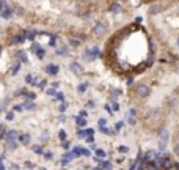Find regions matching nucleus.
<instances>
[{
	"label": "nucleus",
	"mask_w": 179,
	"mask_h": 170,
	"mask_svg": "<svg viewBox=\"0 0 179 170\" xmlns=\"http://www.w3.org/2000/svg\"><path fill=\"white\" fill-rule=\"evenodd\" d=\"M105 29H107V25H105V22H96V25L93 27V33L96 35H102Z\"/></svg>",
	"instance_id": "f257e3e1"
},
{
	"label": "nucleus",
	"mask_w": 179,
	"mask_h": 170,
	"mask_svg": "<svg viewBox=\"0 0 179 170\" xmlns=\"http://www.w3.org/2000/svg\"><path fill=\"white\" fill-rule=\"evenodd\" d=\"M137 93H138L140 98H146V96H149V87H146V85H140L138 88H137Z\"/></svg>",
	"instance_id": "f03ea898"
},
{
	"label": "nucleus",
	"mask_w": 179,
	"mask_h": 170,
	"mask_svg": "<svg viewBox=\"0 0 179 170\" xmlns=\"http://www.w3.org/2000/svg\"><path fill=\"white\" fill-rule=\"evenodd\" d=\"M11 14H13V10L11 8H3V11H2V17H5V19H10L11 17Z\"/></svg>",
	"instance_id": "7ed1b4c3"
},
{
	"label": "nucleus",
	"mask_w": 179,
	"mask_h": 170,
	"mask_svg": "<svg viewBox=\"0 0 179 170\" xmlns=\"http://www.w3.org/2000/svg\"><path fill=\"white\" fill-rule=\"evenodd\" d=\"M46 70H47V72H49V74L55 76V74L58 72V66H55V65H49L47 68H46Z\"/></svg>",
	"instance_id": "20e7f679"
},
{
	"label": "nucleus",
	"mask_w": 179,
	"mask_h": 170,
	"mask_svg": "<svg viewBox=\"0 0 179 170\" xmlns=\"http://www.w3.org/2000/svg\"><path fill=\"white\" fill-rule=\"evenodd\" d=\"M19 140L22 142L24 145H27V143H30V140H31V137L29 136V134H22L21 137H19Z\"/></svg>",
	"instance_id": "39448f33"
},
{
	"label": "nucleus",
	"mask_w": 179,
	"mask_h": 170,
	"mask_svg": "<svg viewBox=\"0 0 179 170\" xmlns=\"http://www.w3.org/2000/svg\"><path fill=\"white\" fill-rule=\"evenodd\" d=\"M71 71L77 74V72H82L83 70H82V66H80V65H77V63H71Z\"/></svg>",
	"instance_id": "423d86ee"
},
{
	"label": "nucleus",
	"mask_w": 179,
	"mask_h": 170,
	"mask_svg": "<svg viewBox=\"0 0 179 170\" xmlns=\"http://www.w3.org/2000/svg\"><path fill=\"white\" fill-rule=\"evenodd\" d=\"M99 165H101V170H110L112 169V165H110V162H107V161H101Z\"/></svg>",
	"instance_id": "0eeeda50"
},
{
	"label": "nucleus",
	"mask_w": 179,
	"mask_h": 170,
	"mask_svg": "<svg viewBox=\"0 0 179 170\" xmlns=\"http://www.w3.org/2000/svg\"><path fill=\"white\" fill-rule=\"evenodd\" d=\"M33 49H35V52H36V55H38V57H44V50L39 47V46H33Z\"/></svg>",
	"instance_id": "6e6552de"
},
{
	"label": "nucleus",
	"mask_w": 179,
	"mask_h": 170,
	"mask_svg": "<svg viewBox=\"0 0 179 170\" xmlns=\"http://www.w3.org/2000/svg\"><path fill=\"white\" fill-rule=\"evenodd\" d=\"M121 5H119V3H113L112 5V13H121Z\"/></svg>",
	"instance_id": "1a4fd4ad"
},
{
	"label": "nucleus",
	"mask_w": 179,
	"mask_h": 170,
	"mask_svg": "<svg viewBox=\"0 0 179 170\" xmlns=\"http://www.w3.org/2000/svg\"><path fill=\"white\" fill-rule=\"evenodd\" d=\"M76 123H77V126H80V128H83L86 125V121L83 120V118H80V117H76Z\"/></svg>",
	"instance_id": "9d476101"
},
{
	"label": "nucleus",
	"mask_w": 179,
	"mask_h": 170,
	"mask_svg": "<svg viewBox=\"0 0 179 170\" xmlns=\"http://www.w3.org/2000/svg\"><path fill=\"white\" fill-rule=\"evenodd\" d=\"M16 136H17V131H8L6 132V139H10V140L16 139Z\"/></svg>",
	"instance_id": "9b49d317"
},
{
	"label": "nucleus",
	"mask_w": 179,
	"mask_h": 170,
	"mask_svg": "<svg viewBox=\"0 0 179 170\" xmlns=\"http://www.w3.org/2000/svg\"><path fill=\"white\" fill-rule=\"evenodd\" d=\"M17 57H19L22 62H29V57H27V55L22 52V50H21V52H17Z\"/></svg>",
	"instance_id": "f8f14e48"
},
{
	"label": "nucleus",
	"mask_w": 179,
	"mask_h": 170,
	"mask_svg": "<svg viewBox=\"0 0 179 170\" xmlns=\"http://www.w3.org/2000/svg\"><path fill=\"white\" fill-rule=\"evenodd\" d=\"M24 41V36L22 35H17L16 38H13V44H17V43H22Z\"/></svg>",
	"instance_id": "ddd939ff"
},
{
	"label": "nucleus",
	"mask_w": 179,
	"mask_h": 170,
	"mask_svg": "<svg viewBox=\"0 0 179 170\" xmlns=\"http://www.w3.org/2000/svg\"><path fill=\"white\" fill-rule=\"evenodd\" d=\"M82 151H83V148H80V146H76V148H74V153H72V154H74V156H80Z\"/></svg>",
	"instance_id": "4468645a"
},
{
	"label": "nucleus",
	"mask_w": 179,
	"mask_h": 170,
	"mask_svg": "<svg viewBox=\"0 0 179 170\" xmlns=\"http://www.w3.org/2000/svg\"><path fill=\"white\" fill-rule=\"evenodd\" d=\"M105 125H107V120H105V118H101L99 120V128L102 129V128H105Z\"/></svg>",
	"instance_id": "2eb2a0df"
},
{
	"label": "nucleus",
	"mask_w": 179,
	"mask_h": 170,
	"mask_svg": "<svg viewBox=\"0 0 179 170\" xmlns=\"http://www.w3.org/2000/svg\"><path fill=\"white\" fill-rule=\"evenodd\" d=\"M33 151H35L36 154H41V153H43V148H41V146H38V145H36V146H33Z\"/></svg>",
	"instance_id": "dca6fc26"
},
{
	"label": "nucleus",
	"mask_w": 179,
	"mask_h": 170,
	"mask_svg": "<svg viewBox=\"0 0 179 170\" xmlns=\"http://www.w3.org/2000/svg\"><path fill=\"white\" fill-rule=\"evenodd\" d=\"M77 90H79L80 93H83V91L86 90V84H82V85H79V88H77Z\"/></svg>",
	"instance_id": "f3484780"
},
{
	"label": "nucleus",
	"mask_w": 179,
	"mask_h": 170,
	"mask_svg": "<svg viewBox=\"0 0 179 170\" xmlns=\"http://www.w3.org/2000/svg\"><path fill=\"white\" fill-rule=\"evenodd\" d=\"M8 146H10L11 150H16V148H17V143H16V142H10V143H8Z\"/></svg>",
	"instance_id": "a211bd4d"
},
{
	"label": "nucleus",
	"mask_w": 179,
	"mask_h": 170,
	"mask_svg": "<svg viewBox=\"0 0 179 170\" xmlns=\"http://www.w3.org/2000/svg\"><path fill=\"white\" fill-rule=\"evenodd\" d=\"M58 136H60V139H61V140H65V139H66V132H65V131H60V132H58Z\"/></svg>",
	"instance_id": "6ab92c4d"
},
{
	"label": "nucleus",
	"mask_w": 179,
	"mask_h": 170,
	"mask_svg": "<svg viewBox=\"0 0 179 170\" xmlns=\"http://www.w3.org/2000/svg\"><path fill=\"white\" fill-rule=\"evenodd\" d=\"M58 54H60V55H66V54H68V50H66V47H61V49L58 50Z\"/></svg>",
	"instance_id": "aec40b11"
},
{
	"label": "nucleus",
	"mask_w": 179,
	"mask_h": 170,
	"mask_svg": "<svg viewBox=\"0 0 179 170\" xmlns=\"http://www.w3.org/2000/svg\"><path fill=\"white\" fill-rule=\"evenodd\" d=\"M96 154H98V156H102V158H104V156H105V151H104V150H96Z\"/></svg>",
	"instance_id": "412c9836"
},
{
	"label": "nucleus",
	"mask_w": 179,
	"mask_h": 170,
	"mask_svg": "<svg viewBox=\"0 0 179 170\" xmlns=\"http://www.w3.org/2000/svg\"><path fill=\"white\" fill-rule=\"evenodd\" d=\"M69 43H71V46H74V47H76V46H79V41H77V39H69Z\"/></svg>",
	"instance_id": "4be33fe9"
},
{
	"label": "nucleus",
	"mask_w": 179,
	"mask_h": 170,
	"mask_svg": "<svg viewBox=\"0 0 179 170\" xmlns=\"http://www.w3.org/2000/svg\"><path fill=\"white\" fill-rule=\"evenodd\" d=\"M91 54H93V57H94V55H98L99 54V49L98 47H93V49H91Z\"/></svg>",
	"instance_id": "5701e85b"
},
{
	"label": "nucleus",
	"mask_w": 179,
	"mask_h": 170,
	"mask_svg": "<svg viewBox=\"0 0 179 170\" xmlns=\"http://www.w3.org/2000/svg\"><path fill=\"white\" fill-rule=\"evenodd\" d=\"M119 151H121V153H127L129 148H127V146H119Z\"/></svg>",
	"instance_id": "b1692460"
},
{
	"label": "nucleus",
	"mask_w": 179,
	"mask_h": 170,
	"mask_svg": "<svg viewBox=\"0 0 179 170\" xmlns=\"http://www.w3.org/2000/svg\"><path fill=\"white\" fill-rule=\"evenodd\" d=\"M27 38H29V39H33V38H35V33H33V32H29V33H27Z\"/></svg>",
	"instance_id": "393cba45"
},
{
	"label": "nucleus",
	"mask_w": 179,
	"mask_h": 170,
	"mask_svg": "<svg viewBox=\"0 0 179 170\" xmlns=\"http://www.w3.org/2000/svg\"><path fill=\"white\" fill-rule=\"evenodd\" d=\"M25 107L29 109V110H31V109H35V104H31V103L30 104H25Z\"/></svg>",
	"instance_id": "a878e982"
},
{
	"label": "nucleus",
	"mask_w": 179,
	"mask_h": 170,
	"mask_svg": "<svg viewBox=\"0 0 179 170\" xmlns=\"http://www.w3.org/2000/svg\"><path fill=\"white\" fill-rule=\"evenodd\" d=\"M25 82H29V84H30V82H33V79H31V76L29 74V76H25Z\"/></svg>",
	"instance_id": "bb28decb"
},
{
	"label": "nucleus",
	"mask_w": 179,
	"mask_h": 170,
	"mask_svg": "<svg viewBox=\"0 0 179 170\" xmlns=\"http://www.w3.org/2000/svg\"><path fill=\"white\" fill-rule=\"evenodd\" d=\"M13 118H14V115H13L11 112H10V113H6V120H13Z\"/></svg>",
	"instance_id": "cd10ccee"
},
{
	"label": "nucleus",
	"mask_w": 179,
	"mask_h": 170,
	"mask_svg": "<svg viewBox=\"0 0 179 170\" xmlns=\"http://www.w3.org/2000/svg\"><path fill=\"white\" fill-rule=\"evenodd\" d=\"M112 109H113V110H118V109H119V105H118L116 103H113V104H112Z\"/></svg>",
	"instance_id": "c85d7f7f"
},
{
	"label": "nucleus",
	"mask_w": 179,
	"mask_h": 170,
	"mask_svg": "<svg viewBox=\"0 0 179 170\" xmlns=\"http://www.w3.org/2000/svg\"><path fill=\"white\" fill-rule=\"evenodd\" d=\"M17 71H19V63H16V66L13 68V72H17Z\"/></svg>",
	"instance_id": "c756f323"
},
{
	"label": "nucleus",
	"mask_w": 179,
	"mask_h": 170,
	"mask_svg": "<svg viewBox=\"0 0 179 170\" xmlns=\"http://www.w3.org/2000/svg\"><path fill=\"white\" fill-rule=\"evenodd\" d=\"M25 96H27V98H30V99H35V95L33 93H27Z\"/></svg>",
	"instance_id": "7c9ffc66"
},
{
	"label": "nucleus",
	"mask_w": 179,
	"mask_h": 170,
	"mask_svg": "<svg viewBox=\"0 0 179 170\" xmlns=\"http://www.w3.org/2000/svg\"><path fill=\"white\" fill-rule=\"evenodd\" d=\"M14 110H16V112H21V110H22V105H14Z\"/></svg>",
	"instance_id": "2f4dec72"
},
{
	"label": "nucleus",
	"mask_w": 179,
	"mask_h": 170,
	"mask_svg": "<svg viewBox=\"0 0 179 170\" xmlns=\"http://www.w3.org/2000/svg\"><path fill=\"white\" fill-rule=\"evenodd\" d=\"M174 153H176V154L179 156V143H178L176 146H174Z\"/></svg>",
	"instance_id": "473e14b6"
},
{
	"label": "nucleus",
	"mask_w": 179,
	"mask_h": 170,
	"mask_svg": "<svg viewBox=\"0 0 179 170\" xmlns=\"http://www.w3.org/2000/svg\"><path fill=\"white\" fill-rule=\"evenodd\" d=\"M60 110H61V112H65V110H66V104H61V105H60Z\"/></svg>",
	"instance_id": "72a5a7b5"
},
{
	"label": "nucleus",
	"mask_w": 179,
	"mask_h": 170,
	"mask_svg": "<svg viewBox=\"0 0 179 170\" xmlns=\"http://www.w3.org/2000/svg\"><path fill=\"white\" fill-rule=\"evenodd\" d=\"M47 95H55V88H50V90H47Z\"/></svg>",
	"instance_id": "f704fd0d"
},
{
	"label": "nucleus",
	"mask_w": 179,
	"mask_h": 170,
	"mask_svg": "<svg viewBox=\"0 0 179 170\" xmlns=\"http://www.w3.org/2000/svg\"><path fill=\"white\" fill-rule=\"evenodd\" d=\"M25 167H29V169H31V167H33V164H31L30 161H29V162H25Z\"/></svg>",
	"instance_id": "c9c22d12"
},
{
	"label": "nucleus",
	"mask_w": 179,
	"mask_h": 170,
	"mask_svg": "<svg viewBox=\"0 0 179 170\" xmlns=\"http://www.w3.org/2000/svg\"><path fill=\"white\" fill-rule=\"evenodd\" d=\"M135 113H137V110H134V109H132V110H131V112H129V115H131V117H134V115H135Z\"/></svg>",
	"instance_id": "e433bc0d"
},
{
	"label": "nucleus",
	"mask_w": 179,
	"mask_h": 170,
	"mask_svg": "<svg viewBox=\"0 0 179 170\" xmlns=\"http://www.w3.org/2000/svg\"><path fill=\"white\" fill-rule=\"evenodd\" d=\"M57 99H58V101H61V103L65 101V99H63V95H58V96H57Z\"/></svg>",
	"instance_id": "4c0bfd02"
},
{
	"label": "nucleus",
	"mask_w": 179,
	"mask_h": 170,
	"mask_svg": "<svg viewBox=\"0 0 179 170\" xmlns=\"http://www.w3.org/2000/svg\"><path fill=\"white\" fill-rule=\"evenodd\" d=\"M85 134H86V131H79V136H80V137H83Z\"/></svg>",
	"instance_id": "58836bf2"
},
{
	"label": "nucleus",
	"mask_w": 179,
	"mask_h": 170,
	"mask_svg": "<svg viewBox=\"0 0 179 170\" xmlns=\"http://www.w3.org/2000/svg\"><path fill=\"white\" fill-rule=\"evenodd\" d=\"M41 87H39V88H44V85H46V80H41V84H39Z\"/></svg>",
	"instance_id": "ea45409f"
},
{
	"label": "nucleus",
	"mask_w": 179,
	"mask_h": 170,
	"mask_svg": "<svg viewBox=\"0 0 179 170\" xmlns=\"http://www.w3.org/2000/svg\"><path fill=\"white\" fill-rule=\"evenodd\" d=\"M123 128V123H116V129H121Z\"/></svg>",
	"instance_id": "a19ab883"
},
{
	"label": "nucleus",
	"mask_w": 179,
	"mask_h": 170,
	"mask_svg": "<svg viewBox=\"0 0 179 170\" xmlns=\"http://www.w3.org/2000/svg\"><path fill=\"white\" fill-rule=\"evenodd\" d=\"M174 167H176V170H179V164L176 162V164H174Z\"/></svg>",
	"instance_id": "79ce46f5"
},
{
	"label": "nucleus",
	"mask_w": 179,
	"mask_h": 170,
	"mask_svg": "<svg viewBox=\"0 0 179 170\" xmlns=\"http://www.w3.org/2000/svg\"><path fill=\"white\" fill-rule=\"evenodd\" d=\"M0 170H5V167H3V164H0Z\"/></svg>",
	"instance_id": "37998d69"
},
{
	"label": "nucleus",
	"mask_w": 179,
	"mask_h": 170,
	"mask_svg": "<svg viewBox=\"0 0 179 170\" xmlns=\"http://www.w3.org/2000/svg\"><path fill=\"white\" fill-rule=\"evenodd\" d=\"M176 43H178V46H179V36H178V39H176Z\"/></svg>",
	"instance_id": "c03bdc74"
},
{
	"label": "nucleus",
	"mask_w": 179,
	"mask_h": 170,
	"mask_svg": "<svg viewBox=\"0 0 179 170\" xmlns=\"http://www.w3.org/2000/svg\"><path fill=\"white\" fill-rule=\"evenodd\" d=\"M0 54H2V47H0Z\"/></svg>",
	"instance_id": "a18cd8bd"
},
{
	"label": "nucleus",
	"mask_w": 179,
	"mask_h": 170,
	"mask_svg": "<svg viewBox=\"0 0 179 170\" xmlns=\"http://www.w3.org/2000/svg\"><path fill=\"white\" fill-rule=\"evenodd\" d=\"M39 170H46V169H39Z\"/></svg>",
	"instance_id": "49530a36"
},
{
	"label": "nucleus",
	"mask_w": 179,
	"mask_h": 170,
	"mask_svg": "<svg viewBox=\"0 0 179 170\" xmlns=\"http://www.w3.org/2000/svg\"><path fill=\"white\" fill-rule=\"evenodd\" d=\"M96 170H101V169H96Z\"/></svg>",
	"instance_id": "de8ad7c7"
},
{
	"label": "nucleus",
	"mask_w": 179,
	"mask_h": 170,
	"mask_svg": "<svg viewBox=\"0 0 179 170\" xmlns=\"http://www.w3.org/2000/svg\"><path fill=\"white\" fill-rule=\"evenodd\" d=\"M0 161H2V158H0Z\"/></svg>",
	"instance_id": "09e8293b"
}]
</instances>
